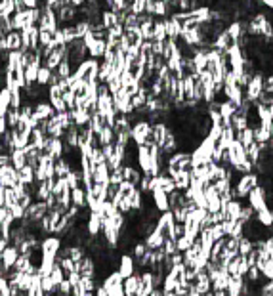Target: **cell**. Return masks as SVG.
<instances>
[{
    "instance_id": "8d00e7d4",
    "label": "cell",
    "mask_w": 273,
    "mask_h": 296,
    "mask_svg": "<svg viewBox=\"0 0 273 296\" xmlns=\"http://www.w3.org/2000/svg\"><path fill=\"white\" fill-rule=\"evenodd\" d=\"M14 14H16V0H2L0 2V16L12 18Z\"/></svg>"
},
{
    "instance_id": "9a60e30c",
    "label": "cell",
    "mask_w": 273,
    "mask_h": 296,
    "mask_svg": "<svg viewBox=\"0 0 273 296\" xmlns=\"http://www.w3.org/2000/svg\"><path fill=\"white\" fill-rule=\"evenodd\" d=\"M151 197H153V203H155V206L159 208L160 212L170 210V199H168V193H166V191H162L160 187H155L153 193H151Z\"/></svg>"
},
{
    "instance_id": "c3c4849f",
    "label": "cell",
    "mask_w": 273,
    "mask_h": 296,
    "mask_svg": "<svg viewBox=\"0 0 273 296\" xmlns=\"http://www.w3.org/2000/svg\"><path fill=\"white\" fill-rule=\"evenodd\" d=\"M162 249H164V252H166V256H172V254H176V252H178L176 239H172V237H166V239H164V245H162Z\"/></svg>"
},
{
    "instance_id": "484cf974",
    "label": "cell",
    "mask_w": 273,
    "mask_h": 296,
    "mask_svg": "<svg viewBox=\"0 0 273 296\" xmlns=\"http://www.w3.org/2000/svg\"><path fill=\"white\" fill-rule=\"evenodd\" d=\"M243 203L241 199H233L229 201L226 206V214H228V220H241V212H243Z\"/></svg>"
},
{
    "instance_id": "4fadbf2b",
    "label": "cell",
    "mask_w": 273,
    "mask_h": 296,
    "mask_svg": "<svg viewBox=\"0 0 273 296\" xmlns=\"http://www.w3.org/2000/svg\"><path fill=\"white\" fill-rule=\"evenodd\" d=\"M164 21H166V33H168V39L178 40L183 33V23L180 21V20H176L174 16L164 18Z\"/></svg>"
},
{
    "instance_id": "5b68a950",
    "label": "cell",
    "mask_w": 273,
    "mask_h": 296,
    "mask_svg": "<svg viewBox=\"0 0 273 296\" xmlns=\"http://www.w3.org/2000/svg\"><path fill=\"white\" fill-rule=\"evenodd\" d=\"M268 229L270 228L262 226L258 218H252L249 222H245V237H249L251 241H266L270 237Z\"/></svg>"
},
{
    "instance_id": "7dc6e473",
    "label": "cell",
    "mask_w": 273,
    "mask_h": 296,
    "mask_svg": "<svg viewBox=\"0 0 273 296\" xmlns=\"http://www.w3.org/2000/svg\"><path fill=\"white\" fill-rule=\"evenodd\" d=\"M40 29V27H39ZM54 42V31L50 29H40V48H46L48 44Z\"/></svg>"
},
{
    "instance_id": "d4e9b609",
    "label": "cell",
    "mask_w": 273,
    "mask_h": 296,
    "mask_svg": "<svg viewBox=\"0 0 273 296\" xmlns=\"http://www.w3.org/2000/svg\"><path fill=\"white\" fill-rule=\"evenodd\" d=\"M191 180H193L191 170H180V172L174 176L176 189H180V191H187V189H189V185H191Z\"/></svg>"
},
{
    "instance_id": "03108f58",
    "label": "cell",
    "mask_w": 273,
    "mask_h": 296,
    "mask_svg": "<svg viewBox=\"0 0 273 296\" xmlns=\"http://www.w3.org/2000/svg\"><path fill=\"white\" fill-rule=\"evenodd\" d=\"M164 296H176V293H166V291H164Z\"/></svg>"
},
{
    "instance_id": "277c9868",
    "label": "cell",
    "mask_w": 273,
    "mask_h": 296,
    "mask_svg": "<svg viewBox=\"0 0 273 296\" xmlns=\"http://www.w3.org/2000/svg\"><path fill=\"white\" fill-rule=\"evenodd\" d=\"M151 132H153V122H149V120H145V118H143V120H136V122L132 124V130H130L132 141H134L136 145H143V143L149 141Z\"/></svg>"
},
{
    "instance_id": "5bb4252c",
    "label": "cell",
    "mask_w": 273,
    "mask_h": 296,
    "mask_svg": "<svg viewBox=\"0 0 273 296\" xmlns=\"http://www.w3.org/2000/svg\"><path fill=\"white\" fill-rule=\"evenodd\" d=\"M164 239H166V235L160 231L159 228H155L143 241H145V245H147V249H151V251H157L160 249L162 245H164Z\"/></svg>"
},
{
    "instance_id": "ab89813d",
    "label": "cell",
    "mask_w": 273,
    "mask_h": 296,
    "mask_svg": "<svg viewBox=\"0 0 273 296\" xmlns=\"http://www.w3.org/2000/svg\"><path fill=\"white\" fill-rule=\"evenodd\" d=\"M252 251H254V241H251L249 237L243 235V237L239 239V254H241V256H249Z\"/></svg>"
},
{
    "instance_id": "2e32d148",
    "label": "cell",
    "mask_w": 273,
    "mask_h": 296,
    "mask_svg": "<svg viewBox=\"0 0 273 296\" xmlns=\"http://www.w3.org/2000/svg\"><path fill=\"white\" fill-rule=\"evenodd\" d=\"M35 115H37L40 120H48V118H52V117L56 115V109H54V105L50 103V99H44V101L35 103Z\"/></svg>"
},
{
    "instance_id": "b9f144b4",
    "label": "cell",
    "mask_w": 273,
    "mask_h": 296,
    "mask_svg": "<svg viewBox=\"0 0 273 296\" xmlns=\"http://www.w3.org/2000/svg\"><path fill=\"white\" fill-rule=\"evenodd\" d=\"M6 120H8V126H10V128H18V124L21 122V115H20V109H14V107H10V111L6 113Z\"/></svg>"
},
{
    "instance_id": "be15d7a7",
    "label": "cell",
    "mask_w": 273,
    "mask_h": 296,
    "mask_svg": "<svg viewBox=\"0 0 273 296\" xmlns=\"http://www.w3.org/2000/svg\"><path fill=\"white\" fill-rule=\"evenodd\" d=\"M86 4V0H71V6H75V8H82Z\"/></svg>"
},
{
    "instance_id": "d6a6232c",
    "label": "cell",
    "mask_w": 273,
    "mask_h": 296,
    "mask_svg": "<svg viewBox=\"0 0 273 296\" xmlns=\"http://www.w3.org/2000/svg\"><path fill=\"white\" fill-rule=\"evenodd\" d=\"M256 218L260 220V224L262 226H266V228H273V208H264V210H260V212H256Z\"/></svg>"
},
{
    "instance_id": "d590c367",
    "label": "cell",
    "mask_w": 273,
    "mask_h": 296,
    "mask_svg": "<svg viewBox=\"0 0 273 296\" xmlns=\"http://www.w3.org/2000/svg\"><path fill=\"white\" fill-rule=\"evenodd\" d=\"M10 159H12V164L20 170L23 168L25 164H27V157H25V149H14L12 153H10Z\"/></svg>"
},
{
    "instance_id": "7bdbcfd3",
    "label": "cell",
    "mask_w": 273,
    "mask_h": 296,
    "mask_svg": "<svg viewBox=\"0 0 273 296\" xmlns=\"http://www.w3.org/2000/svg\"><path fill=\"white\" fill-rule=\"evenodd\" d=\"M52 75H54V71L50 67H46L42 65L40 71H39V79H37V82L40 84V86H48L50 84V80H52Z\"/></svg>"
},
{
    "instance_id": "f35d334b",
    "label": "cell",
    "mask_w": 273,
    "mask_h": 296,
    "mask_svg": "<svg viewBox=\"0 0 273 296\" xmlns=\"http://www.w3.org/2000/svg\"><path fill=\"white\" fill-rule=\"evenodd\" d=\"M71 172V166L63 157L56 160V178H67V174Z\"/></svg>"
},
{
    "instance_id": "681fc988",
    "label": "cell",
    "mask_w": 273,
    "mask_h": 296,
    "mask_svg": "<svg viewBox=\"0 0 273 296\" xmlns=\"http://www.w3.org/2000/svg\"><path fill=\"white\" fill-rule=\"evenodd\" d=\"M10 212H12V216H14V220H18V222H21L25 220V214H27V210L23 208L20 203H16V205L10 206Z\"/></svg>"
},
{
    "instance_id": "f907efd6",
    "label": "cell",
    "mask_w": 273,
    "mask_h": 296,
    "mask_svg": "<svg viewBox=\"0 0 273 296\" xmlns=\"http://www.w3.org/2000/svg\"><path fill=\"white\" fill-rule=\"evenodd\" d=\"M40 287H42L44 293H54L56 283H54V279L50 275H40Z\"/></svg>"
},
{
    "instance_id": "9f6ffc18",
    "label": "cell",
    "mask_w": 273,
    "mask_h": 296,
    "mask_svg": "<svg viewBox=\"0 0 273 296\" xmlns=\"http://www.w3.org/2000/svg\"><path fill=\"white\" fill-rule=\"evenodd\" d=\"M16 203H18V195H16L14 187H6V206L10 208V206L16 205Z\"/></svg>"
},
{
    "instance_id": "60d3db41",
    "label": "cell",
    "mask_w": 273,
    "mask_h": 296,
    "mask_svg": "<svg viewBox=\"0 0 273 296\" xmlns=\"http://www.w3.org/2000/svg\"><path fill=\"white\" fill-rule=\"evenodd\" d=\"M101 147L103 145H109V143H115V139H117V134H115V128L113 126H105L103 130H101Z\"/></svg>"
},
{
    "instance_id": "11a10c76",
    "label": "cell",
    "mask_w": 273,
    "mask_h": 296,
    "mask_svg": "<svg viewBox=\"0 0 273 296\" xmlns=\"http://www.w3.org/2000/svg\"><path fill=\"white\" fill-rule=\"evenodd\" d=\"M63 99H65V103H67L69 109H75V103H77V94L69 88L67 92H63Z\"/></svg>"
},
{
    "instance_id": "6125c7cd",
    "label": "cell",
    "mask_w": 273,
    "mask_h": 296,
    "mask_svg": "<svg viewBox=\"0 0 273 296\" xmlns=\"http://www.w3.org/2000/svg\"><path fill=\"white\" fill-rule=\"evenodd\" d=\"M21 2L27 8H31V10L33 8H40V0H21Z\"/></svg>"
},
{
    "instance_id": "cb8c5ba5",
    "label": "cell",
    "mask_w": 273,
    "mask_h": 296,
    "mask_svg": "<svg viewBox=\"0 0 273 296\" xmlns=\"http://www.w3.org/2000/svg\"><path fill=\"white\" fill-rule=\"evenodd\" d=\"M6 42H8V50L10 52H16V50H23V39H21V31H10L6 35Z\"/></svg>"
},
{
    "instance_id": "8fae6325",
    "label": "cell",
    "mask_w": 273,
    "mask_h": 296,
    "mask_svg": "<svg viewBox=\"0 0 273 296\" xmlns=\"http://www.w3.org/2000/svg\"><path fill=\"white\" fill-rule=\"evenodd\" d=\"M178 222H176V218H174V212L172 210H166V212H162L159 216V220H157V228L166 235V237H170L172 235V231H174V226H176Z\"/></svg>"
},
{
    "instance_id": "836d02e7",
    "label": "cell",
    "mask_w": 273,
    "mask_h": 296,
    "mask_svg": "<svg viewBox=\"0 0 273 296\" xmlns=\"http://www.w3.org/2000/svg\"><path fill=\"white\" fill-rule=\"evenodd\" d=\"M20 182L21 183H35L37 182V176H35V168L25 164L23 168H20Z\"/></svg>"
},
{
    "instance_id": "e575fe53",
    "label": "cell",
    "mask_w": 273,
    "mask_h": 296,
    "mask_svg": "<svg viewBox=\"0 0 273 296\" xmlns=\"http://www.w3.org/2000/svg\"><path fill=\"white\" fill-rule=\"evenodd\" d=\"M237 139L245 145V147H249V145H252L254 141H256V136H254V128H245V130H241V132H237Z\"/></svg>"
},
{
    "instance_id": "e0dca14e",
    "label": "cell",
    "mask_w": 273,
    "mask_h": 296,
    "mask_svg": "<svg viewBox=\"0 0 273 296\" xmlns=\"http://www.w3.org/2000/svg\"><path fill=\"white\" fill-rule=\"evenodd\" d=\"M139 285H141V272H136L134 275L126 277V279H124V283H122L126 296H136V291H137V287H139Z\"/></svg>"
},
{
    "instance_id": "d6986e66",
    "label": "cell",
    "mask_w": 273,
    "mask_h": 296,
    "mask_svg": "<svg viewBox=\"0 0 273 296\" xmlns=\"http://www.w3.org/2000/svg\"><path fill=\"white\" fill-rule=\"evenodd\" d=\"M18 258H20V249L14 247V245H8L6 251L2 252V260H4L6 270H12L16 266V262H18Z\"/></svg>"
},
{
    "instance_id": "bcb514c9",
    "label": "cell",
    "mask_w": 273,
    "mask_h": 296,
    "mask_svg": "<svg viewBox=\"0 0 273 296\" xmlns=\"http://www.w3.org/2000/svg\"><path fill=\"white\" fill-rule=\"evenodd\" d=\"M145 4H147V0H132L128 12H132L136 16H141V14H145Z\"/></svg>"
},
{
    "instance_id": "52a82bcc",
    "label": "cell",
    "mask_w": 273,
    "mask_h": 296,
    "mask_svg": "<svg viewBox=\"0 0 273 296\" xmlns=\"http://www.w3.org/2000/svg\"><path fill=\"white\" fill-rule=\"evenodd\" d=\"M249 205L256 210V212H260V210H264V208H268V189L264 187V185H256L254 189L251 191V195H249Z\"/></svg>"
},
{
    "instance_id": "6da1fadb",
    "label": "cell",
    "mask_w": 273,
    "mask_h": 296,
    "mask_svg": "<svg viewBox=\"0 0 273 296\" xmlns=\"http://www.w3.org/2000/svg\"><path fill=\"white\" fill-rule=\"evenodd\" d=\"M260 185V176L258 172H249V174H241V178L237 182H233V197L235 199H249L251 191Z\"/></svg>"
},
{
    "instance_id": "94428289",
    "label": "cell",
    "mask_w": 273,
    "mask_h": 296,
    "mask_svg": "<svg viewBox=\"0 0 273 296\" xmlns=\"http://www.w3.org/2000/svg\"><path fill=\"white\" fill-rule=\"evenodd\" d=\"M94 296H109V291L103 285H98V289L94 291Z\"/></svg>"
},
{
    "instance_id": "1f68e13d",
    "label": "cell",
    "mask_w": 273,
    "mask_h": 296,
    "mask_svg": "<svg viewBox=\"0 0 273 296\" xmlns=\"http://www.w3.org/2000/svg\"><path fill=\"white\" fill-rule=\"evenodd\" d=\"M247 155H249V160L254 162V166H256L260 162V159H262V143L254 141L252 145H249L247 147Z\"/></svg>"
},
{
    "instance_id": "f6af8a7d",
    "label": "cell",
    "mask_w": 273,
    "mask_h": 296,
    "mask_svg": "<svg viewBox=\"0 0 273 296\" xmlns=\"http://www.w3.org/2000/svg\"><path fill=\"white\" fill-rule=\"evenodd\" d=\"M56 73L59 75V79H69L71 75H73V67H71V63H69V59L65 58L59 65H58V69H56Z\"/></svg>"
},
{
    "instance_id": "74e56055",
    "label": "cell",
    "mask_w": 273,
    "mask_h": 296,
    "mask_svg": "<svg viewBox=\"0 0 273 296\" xmlns=\"http://www.w3.org/2000/svg\"><path fill=\"white\" fill-rule=\"evenodd\" d=\"M54 266H56V258H54V256H44L42 262H40V266H39V274L50 275L52 270H54Z\"/></svg>"
},
{
    "instance_id": "ffe728a7",
    "label": "cell",
    "mask_w": 273,
    "mask_h": 296,
    "mask_svg": "<svg viewBox=\"0 0 273 296\" xmlns=\"http://www.w3.org/2000/svg\"><path fill=\"white\" fill-rule=\"evenodd\" d=\"M94 180L98 183H109V180H111V168H109L107 162L96 164V168H94Z\"/></svg>"
},
{
    "instance_id": "680465c9",
    "label": "cell",
    "mask_w": 273,
    "mask_h": 296,
    "mask_svg": "<svg viewBox=\"0 0 273 296\" xmlns=\"http://www.w3.org/2000/svg\"><path fill=\"white\" fill-rule=\"evenodd\" d=\"M8 128H10V126H8L6 117H0V139H2V138H4V134L8 132Z\"/></svg>"
},
{
    "instance_id": "ee69618b",
    "label": "cell",
    "mask_w": 273,
    "mask_h": 296,
    "mask_svg": "<svg viewBox=\"0 0 273 296\" xmlns=\"http://www.w3.org/2000/svg\"><path fill=\"white\" fill-rule=\"evenodd\" d=\"M50 99V103L54 105V109H56V113H63V111H69L67 103H65V99H63V96H54V98H48Z\"/></svg>"
},
{
    "instance_id": "ac0fdd59",
    "label": "cell",
    "mask_w": 273,
    "mask_h": 296,
    "mask_svg": "<svg viewBox=\"0 0 273 296\" xmlns=\"http://www.w3.org/2000/svg\"><path fill=\"white\" fill-rule=\"evenodd\" d=\"M86 228H88V233L94 235V237L101 233V229H103V218H101L99 212H90V218H88V222H86Z\"/></svg>"
},
{
    "instance_id": "db71d44e",
    "label": "cell",
    "mask_w": 273,
    "mask_h": 296,
    "mask_svg": "<svg viewBox=\"0 0 273 296\" xmlns=\"http://www.w3.org/2000/svg\"><path fill=\"white\" fill-rule=\"evenodd\" d=\"M176 245H178V252H185L191 249V245H193V241H189L185 235L182 237H178V241H176Z\"/></svg>"
},
{
    "instance_id": "7a4b0ae2",
    "label": "cell",
    "mask_w": 273,
    "mask_h": 296,
    "mask_svg": "<svg viewBox=\"0 0 273 296\" xmlns=\"http://www.w3.org/2000/svg\"><path fill=\"white\" fill-rule=\"evenodd\" d=\"M78 79H82L84 82H99V59L96 58H88L84 59L77 71H73Z\"/></svg>"
},
{
    "instance_id": "44dd1931",
    "label": "cell",
    "mask_w": 273,
    "mask_h": 296,
    "mask_svg": "<svg viewBox=\"0 0 273 296\" xmlns=\"http://www.w3.org/2000/svg\"><path fill=\"white\" fill-rule=\"evenodd\" d=\"M69 113H71V117H73V122H75L77 126H86V124H90V120H92L90 111L75 107V109H69Z\"/></svg>"
},
{
    "instance_id": "3957f363",
    "label": "cell",
    "mask_w": 273,
    "mask_h": 296,
    "mask_svg": "<svg viewBox=\"0 0 273 296\" xmlns=\"http://www.w3.org/2000/svg\"><path fill=\"white\" fill-rule=\"evenodd\" d=\"M264 94H266V90H264V75H262V73H254L251 82H249V86L245 88V98H247L251 103H258Z\"/></svg>"
},
{
    "instance_id": "e7e4bbea",
    "label": "cell",
    "mask_w": 273,
    "mask_h": 296,
    "mask_svg": "<svg viewBox=\"0 0 273 296\" xmlns=\"http://www.w3.org/2000/svg\"><path fill=\"white\" fill-rule=\"evenodd\" d=\"M149 296H164V291H162V289H153Z\"/></svg>"
},
{
    "instance_id": "ba28073f",
    "label": "cell",
    "mask_w": 273,
    "mask_h": 296,
    "mask_svg": "<svg viewBox=\"0 0 273 296\" xmlns=\"http://www.w3.org/2000/svg\"><path fill=\"white\" fill-rule=\"evenodd\" d=\"M61 247H63V241H61V237H58V235L44 237L42 243H40L42 254H44V256H54V258L58 256V252L61 251Z\"/></svg>"
},
{
    "instance_id": "f546056e",
    "label": "cell",
    "mask_w": 273,
    "mask_h": 296,
    "mask_svg": "<svg viewBox=\"0 0 273 296\" xmlns=\"http://www.w3.org/2000/svg\"><path fill=\"white\" fill-rule=\"evenodd\" d=\"M10 107H12V92L8 88H2L0 90V117H6Z\"/></svg>"
},
{
    "instance_id": "4316f807",
    "label": "cell",
    "mask_w": 273,
    "mask_h": 296,
    "mask_svg": "<svg viewBox=\"0 0 273 296\" xmlns=\"http://www.w3.org/2000/svg\"><path fill=\"white\" fill-rule=\"evenodd\" d=\"M117 23H120L118 12H113V10H109V8L101 12V25H103L105 29H111V27H115Z\"/></svg>"
},
{
    "instance_id": "7c38bea8",
    "label": "cell",
    "mask_w": 273,
    "mask_h": 296,
    "mask_svg": "<svg viewBox=\"0 0 273 296\" xmlns=\"http://www.w3.org/2000/svg\"><path fill=\"white\" fill-rule=\"evenodd\" d=\"M118 272H120V275H122L124 279L136 274L137 266L132 254H122V256H120V260H118Z\"/></svg>"
},
{
    "instance_id": "816d5d0a",
    "label": "cell",
    "mask_w": 273,
    "mask_h": 296,
    "mask_svg": "<svg viewBox=\"0 0 273 296\" xmlns=\"http://www.w3.org/2000/svg\"><path fill=\"white\" fill-rule=\"evenodd\" d=\"M107 86H109V92L111 94H117L118 90H122L124 86H122V79L120 77H113L109 82H107Z\"/></svg>"
},
{
    "instance_id": "9c48e42d",
    "label": "cell",
    "mask_w": 273,
    "mask_h": 296,
    "mask_svg": "<svg viewBox=\"0 0 273 296\" xmlns=\"http://www.w3.org/2000/svg\"><path fill=\"white\" fill-rule=\"evenodd\" d=\"M137 168H139L143 174H149V176H151V149H149L147 143L137 145Z\"/></svg>"
},
{
    "instance_id": "91938a15",
    "label": "cell",
    "mask_w": 273,
    "mask_h": 296,
    "mask_svg": "<svg viewBox=\"0 0 273 296\" xmlns=\"http://www.w3.org/2000/svg\"><path fill=\"white\" fill-rule=\"evenodd\" d=\"M149 295H151V291H149V289H147V287H145V285H143V283H141V285H139V287H137L136 296H149Z\"/></svg>"
},
{
    "instance_id": "30bf717a",
    "label": "cell",
    "mask_w": 273,
    "mask_h": 296,
    "mask_svg": "<svg viewBox=\"0 0 273 296\" xmlns=\"http://www.w3.org/2000/svg\"><path fill=\"white\" fill-rule=\"evenodd\" d=\"M48 205L46 201H35L33 205L27 208V214H25V220L29 222H37V220H42L46 214H48Z\"/></svg>"
},
{
    "instance_id": "83f0119b",
    "label": "cell",
    "mask_w": 273,
    "mask_h": 296,
    "mask_svg": "<svg viewBox=\"0 0 273 296\" xmlns=\"http://www.w3.org/2000/svg\"><path fill=\"white\" fill-rule=\"evenodd\" d=\"M105 52H107V40H99V39L88 48L90 58H96V59H101L105 56Z\"/></svg>"
},
{
    "instance_id": "6f0895ef",
    "label": "cell",
    "mask_w": 273,
    "mask_h": 296,
    "mask_svg": "<svg viewBox=\"0 0 273 296\" xmlns=\"http://www.w3.org/2000/svg\"><path fill=\"white\" fill-rule=\"evenodd\" d=\"M109 296H126V293H124V287H122V285H117V287H113V289L109 291Z\"/></svg>"
},
{
    "instance_id": "f1b7e54d",
    "label": "cell",
    "mask_w": 273,
    "mask_h": 296,
    "mask_svg": "<svg viewBox=\"0 0 273 296\" xmlns=\"http://www.w3.org/2000/svg\"><path fill=\"white\" fill-rule=\"evenodd\" d=\"M153 40H159V42H164L168 40V33H166V21L157 18L155 21V29H153Z\"/></svg>"
},
{
    "instance_id": "603a6c76",
    "label": "cell",
    "mask_w": 273,
    "mask_h": 296,
    "mask_svg": "<svg viewBox=\"0 0 273 296\" xmlns=\"http://www.w3.org/2000/svg\"><path fill=\"white\" fill-rule=\"evenodd\" d=\"M71 203L75 206H80V208L88 206V193H86V189L84 187L71 189Z\"/></svg>"
},
{
    "instance_id": "8992f818",
    "label": "cell",
    "mask_w": 273,
    "mask_h": 296,
    "mask_svg": "<svg viewBox=\"0 0 273 296\" xmlns=\"http://www.w3.org/2000/svg\"><path fill=\"white\" fill-rule=\"evenodd\" d=\"M228 153H229V162H231V166H233V168H239L241 164H245V162L249 160L247 147H245L239 139H235V141L229 145Z\"/></svg>"
},
{
    "instance_id": "7402d4cb",
    "label": "cell",
    "mask_w": 273,
    "mask_h": 296,
    "mask_svg": "<svg viewBox=\"0 0 273 296\" xmlns=\"http://www.w3.org/2000/svg\"><path fill=\"white\" fill-rule=\"evenodd\" d=\"M122 174H124V180L132 182L134 185H139L141 178H143V172L132 164H122Z\"/></svg>"
},
{
    "instance_id": "4dcf8cb0",
    "label": "cell",
    "mask_w": 273,
    "mask_h": 296,
    "mask_svg": "<svg viewBox=\"0 0 273 296\" xmlns=\"http://www.w3.org/2000/svg\"><path fill=\"white\" fill-rule=\"evenodd\" d=\"M122 283H124V277L120 275V272H118V270H115V272H111V274L103 279V283H101V285H103L107 291H111L113 287H117V285H122Z\"/></svg>"
},
{
    "instance_id": "f5cc1de1",
    "label": "cell",
    "mask_w": 273,
    "mask_h": 296,
    "mask_svg": "<svg viewBox=\"0 0 273 296\" xmlns=\"http://www.w3.org/2000/svg\"><path fill=\"white\" fill-rule=\"evenodd\" d=\"M122 182H124L122 166H120V168H117V170H111V180H109V183H113V185H120Z\"/></svg>"
}]
</instances>
